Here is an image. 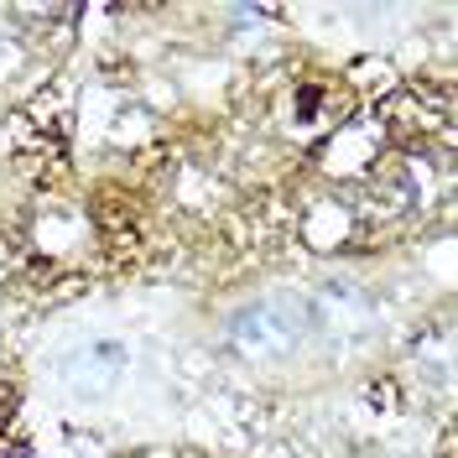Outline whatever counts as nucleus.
<instances>
[{
	"mask_svg": "<svg viewBox=\"0 0 458 458\" xmlns=\"http://www.w3.org/2000/svg\"><path fill=\"white\" fill-rule=\"evenodd\" d=\"M308 334H313V308L302 297H292V292H276V297L245 302L229 318L225 344L245 365H282L308 344Z\"/></svg>",
	"mask_w": 458,
	"mask_h": 458,
	"instance_id": "1",
	"label": "nucleus"
},
{
	"mask_svg": "<svg viewBox=\"0 0 458 458\" xmlns=\"http://www.w3.org/2000/svg\"><path fill=\"white\" fill-rule=\"evenodd\" d=\"M125 370V349L120 344H89L79 354H68V365H63V380L79 391V396H105L114 380Z\"/></svg>",
	"mask_w": 458,
	"mask_h": 458,
	"instance_id": "2",
	"label": "nucleus"
},
{
	"mask_svg": "<svg viewBox=\"0 0 458 458\" xmlns=\"http://www.w3.org/2000/svg\"><path fill=\"white\" fill-rule=\"evenodd\" d=\"M443 458H454V443H448V437H443Z\"/></svg>",
	"mask_w": 458,
	"mask_h": 458,
	"instance_id": "3",
	"label": "nucleus"
}]
</instances>
